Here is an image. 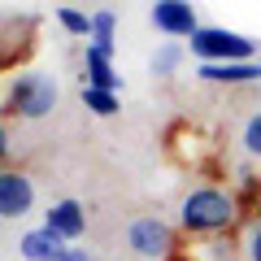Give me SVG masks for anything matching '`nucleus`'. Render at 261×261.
<instances>
[{
	"label": "nucleus",
	"mask_w": 261,
	"mask_h": 261,
	"mask_svg": "<svg viewBox=\"0 0 261 261\" xmlns=\"http://www.w3.org/2000/svg\"><path fill=\"white\" fill-rule=\"evenodd\" d=\"M70 248V244L61 240V235H53L48 226H35V231H27L18 240V252L27 261H61V252Z\"/></svg>",
	"instance_id": "9"
},
{
	"label": "nucleus",
	"mask_w": 261,
	"mask_h": 261,
	"mask_svg": "<svg viewBox=\"0 0 261 261\" xmlns=\"http://www.w3.org/2000/svg\"><path fill=\"white\" fill-rule=\"evenodd\" d=\"M83 105L96 113V118H113V113L122 109L118 92H105V87H87V83H83Z\"/></svg>",
	"instance_id": "11"
},
{
	"label": "nucleus",
	"mask_w": 261,
	"mask_h": 261,
	"mask_svg": "<svg viewBox=\"0 0 261 261\" xmlns=\"http://www.w3.org/2000/svg\"><path fill=\"white\" fill-rule=\"evenodd\" d=\"M61 261H100L96 252H87V248H79V244H70V248L61 252Z\"/></svg>",
	"instance_id": "16"
},
{
	"label": "nucleus",
	"mask_w": 261,
	"mask_h": 261,
	"mask_svg": "<svg viewBox=\"0 0 261 261\" xmlns=\"http://www.w3.org/2000/svg\"><path fill=\"white\" fill-rule=\"evenodd\" d=\"M244 257L261 261V214L248 218V226H244Z\"/></svg>",
	"instance_id": "15"
},
{
	"label": "nucleus",
	"mask_w": 261,
	"mask_h": 261,
	"mask_svg": "<svg viewBox=\"0 0 261 261\" xmlns=\"http://www.w3.org/2000/svg\"><path fill=\"white\" fill-rule=\"evenodd\" d=\"M244 152H248L252 161H261V109L244 122Z\"/></svg>",
	"instance_id": "14"
},
{
	"label": "nucleus",
	"mask_w": 261,
	"mask_h": 261,
	"mask_svg": "<svg viewBox=\"0 0 261 261\" xmlns=\"http://www.w3.org/2000/svg\"><path fill=\"white\" fill-rule=\"evenodd\" d=\"M152 27L166 39H192L200 31V13L192 9V0H157L152 5Z\"/></svg>",
	"instance_id": "5"
},
{
	"label": "nucleus",
	"mask_w": 261,
	"mask_h": 261,
	"mask_svg": "<svg viewBox=\"0 0 261 261\" xmlns=\"http://www.w3.org/2000/svg\"><path fill=\"white\" fill-rule=\"evenodd\" d=\"M152 5H157V0H152Z\"/></svg>",
	"instance_id": "18"
},
{
	"label": "nucleus",
	"mask_w": 261,
	"mask_h": 261,
	"mask_svg": "<svg viewBox=\"0 0 261 261\" xmlns=\"http://www.w3.org/2000/svg\"><path fill=\"white\" fill-rule=\"evenodd\" d=\"M57 96H61L57 79H48V74H18L9 83V96H5V113H18V118H44V113H53Z\"/></svg>",
	"instance_id": "3"
},
{
	"label": "nucleus",
	"mask_w": 261,
	"mask_h": 261,
	"mask_svg": "<svg viewBox=\"0 0 261 261\" xmlns=\"http://www.w3.org/2000/svg\"><path fill=\"white\" fill-rule=\"evenodd\" d=\"M57 22H61V31L65 35H79V39H92V13H83V9H57Z\"/></svg>",
	"instance_id": "12"
},
{
	"label": "nucleus",
	"mask_w": 261,
	"mask_h": 261,
	"mask_svg": "<svg viewBox=\"0 0 261 261\" xmlns=\"http://www.w3.org/2000/svg\"><path fill=\"white\" fill-rule=\"evenodd\" d=\"M9 152H13V140H9V126L0 122V170H5V161H9Z\"/></svg>",
	"instance_id": "17"
},
{
	"label": "nucleus",
	"mask_w": 261,
	"mask_h": 261,
	"mask_svg": "<svg viewBox=\"0 0 261 261\" xmlns=\"http://www.w3.org/2000/svg\"><path fill=\"white\" fill-rule=\"evenodd\" d=\"M192 57L200 65L205 61H257V39L240 35V31H222V27H200L192 39H187Z\"/></svg>",
	"instance_id": "2"
},
{
	"label": "nucleus",
	"mask_w": 261,
	"mask_h": 261,
	"mask_svg": "<svg viewBox=\"0 0 261 261\" xmlns=\"http://www.w3.org/2000/svg\"><path fill=\"white\" fill-rule=\"evenodd\" d=\"M174 226L161 222L157 214H144V218H130L126 222V248L144 261H170L174 257Z\"/></svg>",
	"instance_id": "4"
},
{
	"label": "nucleus",
	"mask_w": 261,
	"mask_h": 261,
	"mask_svg": "<svg viewBox=\"0 0 261 261\" xmlns=\"http://www.w3.org/2000/svg\"><path fill=\"white\" fill-rule=\"evenodd\" d=\"M35 205V183L22 170H0V218H27Z\"/></svg>",
	"instance_id": "6"
},
{
	"label": "nucleus",
	"mask_w": 261,
	"mask_h": 261,
	"mask_svg": "<svg viewBox=\"0 0 261 261\" xmlns=\"http://www.w3.org/2000/svg\"><path fill=\"white\" fill-rule=\"evenodd\" d=\"M235 222H240V196L231 187H192L178 200V231L192 240L226 235Z\"/></svg>",
	"instance_id": "1"
},
{
	"label": "nucleus",
	"mask_w": 261,
	"mask_h": 261,
	"mask_svg": "<svg viewBox=\"0 0 261 261\" xmlns=\"http://www.w3.org/2000/svg\"><path fill=\"white\" fill-rule=\"evenodd\" d=\"M196 74L205 83H261V61H205Z\"/></svg>",
	"instance_id": "8"
},
{
	"label": "nucleus",
	"mask_w": 261,
	"mask_h": 261,
	"mask_svg": "<svg viewBox=\"0 0 261 261\" xmlns=\"http://www.w3.org/2000/svg\"><path fill=\"white\" fill-rule=\"evenodd\" d=\"M44 226H48L53 235H61L65 244H74L79 235L87 231V214H83V205H79V200H57V205L48 209Z\"/></svg>",
	"instance_id": "7"
},
{
	"label": "nucleus",
	"mask_w": 261,
	"mask_h": 261,
	"mask_svg": "<svg viewBox=\"0 0 261 261\" xmlns=\"http://www.w3.org/2000/svg\"><path fill=\"white\" fill-rule=\"evenodd\" d=\"M83 83H87V87H105V92H118V87H122V74L113 70L109 57H100V53L87 48V57H83Z\"/></svg>",
	"instance_id": "10"
},
{
	"label": "nucleus",
	"mask_w": 261,
	"mask_h": 261,
	"mask_svg": "<svg viewBox=\"0 0 261 261\" xmlns=\"http://www.w3.org/2000/svg\"><path fill=\"white\" fill-rule=\"evenodd\" d=\"M183 53H187V48H178L174 39H170V44H161L157 57H152V74H157V79H170V74L178 70V61H183Z\"/></svg>",
	"instance_id": "13"
}]
</instances>
